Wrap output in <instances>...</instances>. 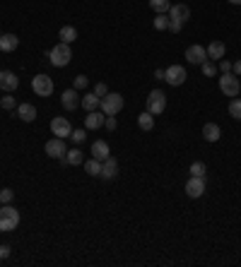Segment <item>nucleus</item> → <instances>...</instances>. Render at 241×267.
I'll list each match as a JSON object with an SVG mask.
<instances>
[{"instance_id": "obj_19", "label": "nucleus", "mask_w": 241, "mask_h": 267, "mask_svg": "<svg viewBox=\"0 0 241 267\" xmlns=\"http://www.w3.org/2000/svg\"><path fill=\"white\" fill-rule=\"evenodd\" d=\"M203 137L207 140V142H217V140L222 137L220 125H217V123H205L203 125Z\"/></svg>"}, {"instance_id": "obj_2", "label": "nucleus", "mask_w": 241, "mask_h": 267, "mask_svg": "<svg viewBox=\"0 0 241 267\" xmlns=\"http://www.w3.org/2000/svg\"><path fill=\"white\" fill-rule=\"evenodd\" d=\"M19 226V212L12 205L0 207V231H15Z\"/></svg>"}, {"instance_id": "obj_18", "label": "nucleus", "mask_w": 241, "mask_h": 267, "mask_svg": "<svg viewBox=\"0 0 241 267\" xmlns=\"http://www.w3.org/2000/svg\"><path fill=\"white\" fill-rule=\"evenodd\" d=\"M17 46H19L17 34H2L0 36V51H2V53H12Z\"/></svg>"}, {"instance_id": "obj_17", "label": "nucleus", "mask_w": 241, "mask_h": 267, "mask_svg": "<svg viewBox=\"0 0 241 267\" xmlns=\"http://www.w3.org/2000/svg\"><path fill=\"white\" fill-rule=\"evenodd\" d=\"M205 51H207V58H210V60L220 63V60L224 58V53H227V46H224L222 41H212V44H210Z\"/></svg>"}, {"instance_id": "obj_30", "label": "nucleus", "mask_w": 241, "mask_h": 267, "mask_svg": "<svg viewBox=\"0 0 241 267\" xmlns=\"http://www.w3.org/2000/svg\"><path fill=\"white\" fill-rule=\"evenodd\" d=\"M152 24H154V29H157V32H164V29H169V17H167V15H157Z\"/></svg>"}, {"instance_id": "obj_4", "label": "nucleus", "mask_w": 241, "mask_h": 267, "mask_svg": "<svg viewBox=\"0 0 241 267\" xmlns=\"http://www.w3.org/2000/svg\"><path fill=\"white\" fill-rule=\"evenodd\" d=\"M220 89H222L224 96H239V91H241L239 77L234 72H222L220 75Z\"/></svg>"}, {"instance_id": "obj_24", "label": "nucleus", "mask_w": 241, "mask_h": 267, "mask_svg": "<svg viewBox=\"0 0 241 267\" xmlns=\"http://www.w3.org/2000/svg\"><path fill=\"white\" fill-rule=\"evenodd\" d=\"M58 36H60V41H63V44H73L75 39H77V29L70 27V24H65V27H60Z\"/></svg>"}, {"instance_id": "obj_41", "label": "nucleus", "mask_w": 241, "mask_h": 267, "mask_svg": "<svg viewBox=\"0 0 241 267\" xmlns=\"http://www.w3.org/2000/svg\"><path fill=\"white\" fill-rule=\"evenodd\" d=\"M232 72H234L237 77H241V60H237V63H232Z\"/></svg>"}, {"instance_id": "obj_34", "label": "nucleus", "mask_w": 241, "mask_h": 267, "mask_svg": "<svg viewBox=\"0 0 241 267\" xmlns=\"http://www.w3.org/2000/svg\"><path fill=\"white\" fill-rule=\"evenodd\" d=\"M12 197H15V193H12L10 188H2V190H0V202H2V205H10Z\"/></svg>"}, {"instance_id": "obj_35", "label": "nucleus", "mask_w": 241, "mask_h": 267, "mask_svg": "<svg viewBox=\"0 0 241 267\" xmlns=\"http://www.w3.org/2000/svg\"><path fill=\"white\" fill-rule=\"evenodd\" d=\"M87 85H90V80H87L85 75H77V77H75V85H73V87L75 89H85Z\"/></svg>"}, {"instance_id": "obj_20", "label": "nucleus", "mask_w": 241, "mask_h": 267, "mask_svg": "<svg viewBox=\"0 0 241 267\" xmlns=\"http://www.w3.org/2000/svg\"><path fill=\"white\" fill-rule=\"evenodd\" d=\"M17 116L24 123H32V121H37V106H32V104H19Z\"/></svg>"}, {"instance_id": "obj_11", "label": "nucleus", "mask_w": 241, "mask_h": 267, "mask_svg": "<svg viewBox=\"0 0 241 267\" xmlns=\"http://www.w3.org/2000/svg\"><path fill=\"white\" fill-rule=\"evenodd\" d=\"M186 60L193 63V65H203L205 60H207V51H205L200 44H193V46L186 48Z\"/></svg>"}, {"instance_id": "obj_12", "label": "nucleus", "mask_w": 241, "mask_h": 267, "mask_svg": "<svg viewBox=\"0 0 241 267\" xmlns=\"http://www.w3.org/2000/svg\"><path fill=\"white\" fill-rule=\"evenodd\" d=\"M80 99H82V96H80V94H77V89H65V91H63V94H60V104H63V108H65V111H75V108L80 106Z\"/></svg>"}, {"instance_id": "obj_5", "label": "nucleus", "mask_w": 241, "mask_h": 267, "mask_svg": "<svg viewBox=\"0 0 241 267\" xmlns=\"http://www.w3.org/2000/svg\"><path fill=\"white\" fill-rule=\"evenodd\" d=\"M32 89H34V94L41 96V99L44 96H51L53 94V80L48 75H44V72L41 75H34L32 77Z\"/></svg>"}, {"instance_id": "obj_8", "label": "nucleus", "mask_w": 241, "mask_h": 267, "mask_svg": "<svg viewBox=\"0 0 241 267\" xmlns=\"http://www.w3.org/2000/svg\"><path fill=\"white\" fill-rule=\"evenodd\" d=\"M51 133L60 137V140H68L70 137V133H73V125L68 118H63V116H56L53 121H51Z\"/></svg>"}, {"instance_id": "obj_37", "label": "nucleus", "mask_w": 241, "mask_h": 267, "mask_svg": "<svg viewBox=\"0 0 241 267\" xmlns=\"http://www.w3.org/2000/svg\"><path fill=\"white\" fill-rule=\"evenodd\" d=\"M184 29V24L181 22H174V19H169V32H174V34H179Z\"/></svg>"}, {"instance_id": "obj_28", "label": "nucleus", "mask_w": 241, "mask_h": 267, "mask_svg": "<svg viewBox=\"0 0 241 267\" xmlns=\"http://www.w3.org/2000/svg\"><path fill=\"white\" fill-rule=\"evenodd\" d=\"M200 70H203L205 77H215V75H217V63L207 58V60H205L203 65H200Z\"/></svg>"}, {"instance_id": "obj_36", "label": "nucleus", "mask_w": 241, "mask_h": 267, "mask_svg": "<svg viewBox=\"0 0 241 267\" xmlns=\"http://www.w3.org/2000/svg\"><path fill=\"white\" fill-rule=\"evenodd\" d=\"M94 94H96V96H99V99H101V96H106V94H109V87H106V85H104V82H99V85H96V87H94Z\"/></svg>"}, {"instance_id": "obj_6", "label": "nucleus", "mask_w": 241, "mask_h": 267, "mask_svg": "<svg viewBox=\"0 0 241 267\" xmlns=\"http://www.w3.org/2000/svg\"><path fill=\"white\" fill-rule=\"evenodd\" d=\"M123 108V96L121 94H106L101 96V113L104 116H116Z\"/></svg>"}, {"instance_id": "obj_25", "label": "nucleus", "mask_w": 241, "mask_h": 267, "mask_svg": "<svg viewBox=\"0 0 241 267\" xmlns=\"http://www.w3.org/2000/svg\"><path fill=\"white\" fill-rule=\"evenodd\" d=\"M82 166H85V171H87L90 176H101V161H99V159H94V157H92V159L85 161Z\"/></svg>"}, {"instance_id": "obj_14", "label": "nucleus", "mask_w": 241, "mask_h": 267, "mask_svg": "<svg viewBox=\"0 0 241 267\" xmlns=\"http://www.w3.org/2000/svg\"><path fill=\"white\" fill-rule=\"evenodd\" d=\"M116 176H118V161H116V157H106L101 161V178L104 180H113Z\"/></svg>"}, {"instance_id": "obj_43", "label": "nucleus", "mask_w": 241, "mask_h": 267, "mask_svg": "<svg viewBox=\"0 0 241 267\" xmlns=\"http://www.w3.org/2000/svg\"><path fill=\"white\" fill-rule=\"evenodd\" d=\"M229 2H232V5H241V0H229Z\"/></svg>"}, {"instance_id": "obj_1", "label": "nucleus", "mask_w": 241, "mask_h": 267, "mask_svg": "<svg viewBox=\"0 0 241 267\" xmlns=\"http://www.w3.org/2000/svg\"><path fill=\"white\" fill-rule=\"evenodd\" d=\"M48 60H51V65L53 68H65V65H70V60H73V51H70V44H58L53 46L51 51H48Z\"/></svg>"}, {"instance_id": "obj_22", "label": "nucleus", "mask_w": 241, "mask_h": 267, "mask_svg": "<svg viewBox=\"0 0 241 267\" xmlns=\"http://www.w3.org/2000/svg\"><path fill=\"white\" fill-rule=\"evenodd\" d=\"M80 104H82V108L90 113V111H96V108L101 106V99H99L96 94H85V96L80 99Z\"/></svg>"}, {"instance_id": "obj_38", "label": "nucleus", "mask_w": 241, "mask_h": 267, "mask_svg": "<svg viewBox=\"0 0 241 267\" xmlns=\"http://www.w3.org/2000/svg\"><path fill=\"white\" fill-rule=\"evenodd\" d=\"M116 116H106V121H104V128H106V130H116Z\"/></svg>"}, {"instance_id": "obj_23", "label": "nucleus", "mask_w": 241, "mask_h": 267, "mask_svg": "<svg viewBox=\"0 0 241 267\" xmlns=\"http://www.w3.org/2000/svg\"><path fill=\"white\" fill-rule=\"evenodd\" d=\"M138 125H140V130H145V133H149V130L154 128V116H152L149 111H143V113L138 116Z\"/></svg>"}, {"instance_id": "obj_33", "label": "nucleus", "mask_w": 241, "mask_h": 267, "mask_svg": "<svg viewBox=\"0 0 241 267\" xmlns=\"http://www.w3.org/2000/svg\"><path fill=\"white\" fill-rule=\"evenodd\" d=\"M0 106L5 108V111H12V108L17 106V101H15V96H2L0 99Z\"/></svg>"}, {"instance_id": "obj_31", "label": "nucleus", "mask_w": 241, "mask_h": 267, "mask_svg": "<svg viewBox=\"0 0 241 267\" xmlns=\"http://www.w3.org/2000/svg\"><path fill=\"white\" fill-rule=\"evenodd\" d=\"M205 171H207V169H205L203 161H193V164H191V176H205Z\"/></svg>"}, {"instance_id": "obj_32", "label": "nucleus", "mask_w": 241, "mask_h": 267, "mask_svg": "<svg viewBox=\"0 0 241 267\" xmlns=\"http://www.w3.org/2000/svg\"><path fill=\"white\" fill-rule=\"evenodd\" d=\"M85 137H87V128H85V130L80 128V130H73V133H70V140H73L75 144L85 142Z\"/></svg>"}, {"instance_id": "obj_16", "label": "nucleus", "mask_w": 241, "mask_h": 267, "mask_svg": "<svg viewBox=\"0 0 241 267\" xmlns=\"http://www.w3.org/2000/svg\"><path fill=\"white\" fill-rule=\"evenodd\" d=\"M104 121H106V116H101V111H90L85 116V128L87 130H99L104 125Z\"/></svg>"}, {"instance_id": "obj_7", "label": "nucleus", "mask_w": 241, "mask_h": 267, "mask_svg": "<svg viewBox=\"0 0 241 267\" xmlns=\"http://www.w3.org/2000/svg\"><path fill=\"white\" fill-rule=\"evenodd\" d=\"M186 68L184 65H169L167 70H164V82L171 85V87H181L186 82Z\"/></svg>"}, {"instance_id": "obj_27", "label": "nucleus", "mask_w": 241, "mask_h": 267, "mask_svg": "<svg viewBox=\"0 0 241 267\" xmlns=\"http://www.w3.org/2000/svg\"><path fill=\"white\" fill-rule=\"evenodd\" d=\"M149 7L154 10V15H167L171 2L169 0H149Z\"/></svg>"}, {"instance_id": "obj_44", "label": "nucleus", "mask_w": 241, "mask_h": 267, "mask_svg": "<svg viewBox=\"0 0 241 267\" xmlns=\"http://www.w3.org/2000/svg\"><path fill=\"white\" fill-rule=\"evenodd\" d=\"M0 36H2V32H0Z\"/></svg>"}, {"instance_id": "obj_10", "label": "nucleus", "mask_w": 241, "mask_h": 267, "mask_svg": "<svg viewBox=\"0 0 241 267\" xmlns=\"http://www.w3.org/2000/svg\"><path fill=\"white\" fill-rule=\"evenodd\" d=\"M65 152H68V147H65V140H60V137H53L46 142V154L51 159H65Z\"/></svg>"}, {"instance_id": "obj_29", "label": "nucleus", "mask_w": 241, "mask_h": 267, "mask_svg": "<svg viewBox=\"0 0 241 267\" xmlns=\"http://www.w3.org/2000/svg\"><path fill=\"white\" fill-rule=\"evenodd\" d=\"M229 116L237 118V121H241V99H237V96L229 101Z\"/></svg>"}, {"instance_id": "obj_13", "label": "nucleus", "mask_w": 241, "mask_h": 267, "mask_svg": "<svg viewBox=\"0 0 241 267\" xmlns=\"http://www.w3.org/2000/svg\"><path fill=\"white\" fill-rule=\"evenodd\" d=\"M19 85V80H17V75L12 70H0V89L2 91H15Z\"/></svg>"}, {"instance_id": "obj_26", "label": "nucleus", "mask_w": 241, "mask_h": 267, "mask_svg": "<svg viewBox=\"0 0 241 267\" xmlns=\"http://www.w3.org/2000/svg\"><path fill=\"white\" fill-rule=\"evenodd\" d=\"M65 161H68L70 166H80V164H85V159H82V152H80L77 147L65 152Z\"/></svg>"}, {"instance_id": "obj_39", "label": "nucleus", "mask_w": 241, "mask_h": 267, "mask_svg": "<svg viewBox=\"0 0 241 267\" xmlns=\"http://www.w3.org/2000/svg\"><path fill=\"white\" fill-rule=\"evenodd\" d=\"M10 258V246H0V263Z\"/></svg>"}, {"instance_id": "obj_42", "label": "nucleus", "mask_w": 241, "mask_h": 267, "mask_svg": "<svg viewBox=\"0 0 241 267\" xmlns=\"http://www.w3.org/2000/svg\"><path fill=\"white\" fill-rule=\"evenodd\" d=\"M154 80H164V70H162V68L154 70Z\"/></svg>"}, {"instance_id": "obj_9", "label": "nucleus", "mask_w": 241, "mask_h": 267, "mask_svg": "<svg viewBox=\"0 0 241 267\" xmlns=\"http://www.w3.org/2000/svg\"><path fill=\"white\" fill-rule=\"evenodd\" d=\"M186 195L188 197H203L205 195V176H191L186 183Z\"/></svg>"}, {"instance_id": "obj_40", "label": "nucleus", "mask_w": 241, "mask_h": 267, "mask_svg": "<svg viewBox=\"0 0 241 267\" xmlns=\"http://www.w3.org/2000/svg\"><path fill=\"white\" fill-rule=\"evenodd\" d=\"M220 70H222V72H232V63L222 58V60H220Z\"/></svg>"}, {"instance_id": "obj_15", "label": "nucleus", "mask_w": 241, "mask_h": 267, "mask_svg": "<svg viewBox=\"0 0 241 267\" xmlns=\"http://www.w3.org/2000/svg\"><path fill=\"white\" fill-rule=\"evenodd\" d=\"M188 17H191V7H188V5H171V7H169V19L186 24Z\"/></svg>"}, {"instance_id": "obj_3", "label": "nucleus", "mask_w": 241, "mask_h": 267, "mask_svg": "<svg viewBox=\"0 0 241 267\" xmlns=\"http://www.w3.org/2000/svg\"><path fill=\"white\" fill-rule=\"evenodd\" d=\"M164 108H167V94L162 89H152L147 94V111L152 116H159L164 113Z\"/></svg>"}, {"instance_id": "obj_21", "label": "nucleus", "mask_w": 241, "mask_h": 267, "mask_svg": "<svg viewBox=\"0 0 241 267\" xmlns=\"http://www.w3.org/2000/svg\"><path fill=\"white\" fill-rule=\"evenodd\" d=\"M92 157L99 161H104L106 157H111V149H109V144L104 142V140H96V142L92 144Z\"/></svg>"}]
</instances>
